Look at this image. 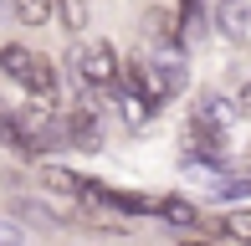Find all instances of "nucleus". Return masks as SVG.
Wrapping results in <instances>:
<instances>
[{
  "mask_svg": "<svg viewBox=\"0 0 251 246\" xmlns=\"http://www.w3.org/2000/svg\"><path fill=\"white\" fill-rule=\"evenodd\" d=\"M144 41H149L159 57L179 51V21H175L169 5H149V10H144Z\"/></svg>",
  "mask_w": 251,
  "mask_h": 246,
  "instance_id": "5",
  "label": "nucleus"
},
{
  "mask_svg": "<svg viewBox=\"0 0 251 246\" xmlns=\"http://www.w3.org/2000/svg\"><path fill=\"white\" fill-rule=\"evenodd\" d=\"M215 26H221L231 41H246V31H251V10H246V0H215Z\"/></svg>",
  "mask_w": 251,
  "mask_h": 246,
  "instance_id": "8",
  "label": "nucleus"
},
{
  "mask_svg": "<svg viewBox=\"0 0 251 246\" xmlns=\"http://www.w3.org/2000/svg\"><path fill=\"white\" fill-rule=\"evenodd\" d=\"M26 93H31V103H41V108H51L56 98H62V72H56V62H47V57L31 62V82H26Z\"/></svg>",
  "mask_w": 251,
  "mask_h": 246,
  "instance_id": "7",
  "label": "nucleus"
},
{
  "mask_svg": "<svg viewBox=\"0 0 251 246\" xmlns=\"http://www.w3.org/2000/svg\"><path fill=\"white\" fill-rule=\"evenodd\" d=\"M0 144H5V149H21V133H16V113H10L5 103H0Z\"/></svg>",
  "mask_w": 251,
  "mask_h": 246,
  "instance_id": "20",
  "label": "nucleus"
},
{
  "mask_svg": "<svg viewBox=\"0 0 251 246\" xmlns=\"http://www.w3.org/2000/svg\"><path fill=\"white\" fill-rule=\"evenodd\" d=\"M236 108H241V113H246V118H251V82H246V87H241V103H236Z\"/></svg>",
  "mask_w": 251,
  "mask_h": 246,
  "instance_id": "21",
  "label": "nucleus"
},
{
  "mask_svg": "<svg viewBox=\"0 0 251 246\" xmlns=\"http://www.w3.org/2000/svg\"><path fill=\"white\" fill-rule=\"evenodd\" d=\"M16 133H21V154H51V149L67 144L62 118H56L51 108H41V103L16 108Z\"/></svg>",
  "mask_w": 251,
  "mask_h": 246,
  "instance_id": "1",
  "label": "nucleus"
},
{
  "mask_svg": "<svg viewBox=\"0 0 251 246\" xmlns=\"http://www.w3.org/2000/svg\"><path fill=\"white\" fill-rule=\"evenodd\" d=\"M41 185L47 190H56V195H77L82 200V174H72V170H62V164H41Z\"/></svg>",
  "mask_w": 251,
  "mask_h": 246,
  "instance_id": "14",
  "label": "nucleus"
},
{
  "mask_svg": "<svg viewBox=\"0 0 251 246\" xmlns=\"http://www.w3.org/2000/svg\"><path fill=\"white\" fill-rule=\"evenodd\" d=\"M154 77H159V93L164 98H175V93H185V82H190V67H185V57H159V67H154Z\"/></svg>",
  "mask_w": 251,
  "mask_h": 246,
  "instance_id": "9",
  "label": "nucleus"
},
{
  "mask_svg": "<svg viewBox=\"0 0 251 246\" xmlns=\"http://www.w3.org/2000/svg\"><path fill=\"white\" fill-rule=\"evenodd\" d=\"M195 118H200V123H210V118H215V128L226 133V128H231V118H236V108L226 103V98H215V93H205V98H200V113H195Z\"/></svg>",
  "mask_w": 251,
  "mask_h": 246,
  "instance_id": "16",
  "label": "nucleus"
},
{
  "mask_svg": "<svg viewBox=\"0 0 251 246\" xmlns=\"http://www.w3.org/2000/svg\"><path fill=\"white\" fill-rule=\"evenodd\" d=\"M51 10L62 16L67 31H82L87 26V0H51Z\"/></svg>",
  "mask_w": 251,
  "mask_h": 246,
  "instance_id": "18",
  "label": "nucleus"
},
{
  "mask_svg": "<svg viewBox=\"0 0 251 246\" xmlns=\"http://www.w3.org/2000/svg\"><path fill=\"white\" fill-rule=\"evenodd\" d=\"M185 246H215V241H200V236H185Z\"/></svg>",
  "mask_w": 251,
  "mask_h": 246,
  "instance_id": "22",
  "label": "nucleus"
},
{
  "mask_svg": "<svg viewBox=\"0 0 251 246\" xmlns=\"http://www.w3.org/2000/svg\"><path fill=\"white\" fill-rule=\"evenodd\" d=\"M179 41H195L205 31V0H179Z\"/></svg>",
  "mask_w": 251,
  "mask_h": 246,
  "instance_id": "15",
  "label": "nucleus"
},
{
  "mask_svg": "<svg viewBox=\"0 0 251 246\" xmlns=\"http://www.w3.org/2000/svg\"><path fill=\"white\" fill-rule=\"evenodd\" d=\"M246 159H251V144H246Z\"/></svg>",
  "mask_w": 251,
  "mask_h": 246,
  "instance_id": "23",
  "label": "nucleus"
},
{
  "mask_svg": "<svg viewBox=\"0 0 251 246\" xmlns=\"http://www.w3.org/2000/svg\"><path fill=\"white\" fill-rule=\"evenodd\" d=\"M118 87L128 93V103H144V108L164 103V93H159V77H154V67L144 62V57H128V62L118 67Z\"/></svg>",
  "mask_w": 251,
  "mask_h": 246,
  "instance_id": "4",
  "label": "nucleus"
},
{
  "mask_svg": "<svg viewBox=\"0 0 251 246\" xmlns=\"http://www.w3.org/2000/svg\"><path fill=\"white\" fill-rule=\"evenodd\" d=\"M0 246H26V226L16 216H5V210H0Z\"/></svg>",
  "mask_w": 251,
  "mask_h": 246,
  "instance_id": "19",
  "label": "nucleus"
},
{
  "mask_svg": "<svg viewBox=\"0 0 251 246\" xmlns=\"http://www.w3.org/2000/svg\"><path fill=\"white\" fill-rule=\"evenodd\" d=\"M31 62H36V57H31V51L21 47V41L0 47V72H5L10 82H21V87H26V82H31Z\"/></svg>",
  "mask_w": 251,
  "mask_h": 246,
  "instance_id": "10",
  "label": "nucleus"
},
{
  "mask_svg": "<svg viewBox=\"0 0 251 246\" xmlns=\"http://www.w3.org/2000/svg\"><path fill=\"white\" fill-rule=\"evenodd\" d=\"M77 77L87 82V93L118 87V57L108 41H77Z\"/></svg>",
  "mask_w": 251,
  "mask_h": 246,
  "instance_id": "2",
  "label": "nucleus"
},
{
  "mask_svg": "<svg viewBox=\"0 0 251 246\" xmlns=\"http://www.w3.org/2000/svg\"><path fill=\"white\" fill-rule=\"evenodd\" d=\"M159 216H164L169 226H179V231L200 226V210L190 205V200H179V195H159Z\"/></svg>",
  "mask_w": 251,
  "mask_h": 246,
  "instance_id": "13",
  "label": "nucleus"
},
{
  "mask_svg": "<svg viewBox=\"0 0 251 246\" xmlns=\"http://www.w3.org/2000/svg\"><path fill=\"white\" fill-rule=\"evenodd\" d=\"M62 133H67V144H72V149H82V154H98V149H102V128H98V113H93V98H87L82 108H72V113H67Z\"/></svg>",
  "mask_w": 251,
  "mask_h": 246,
  "instance_id": "6",
  "label": "nucleus"
},
{
  "mask_svg": "<svg viewBox=\"0 0 251 246\" xmlns=\"http://www.w3.org/2000/svg\"><path fill=\"white\" fill-rule=\"evenodd\" d=\"M82 200H102L108 210H123V216H159V195H144V190H118V185H82Z\"/></svg>",
  "mask_w": 251,
  "mask_h": 246,
  "instance_id": "3",
  "label": "nucleus"
},
{
  "mask_svg": "<svg viewBox=\"0 0 251 246\" xmlns=\"http://www.w3.org/2000/svg\"><path fill=\"white\" fill-rule=\"evenodd\" d=\"M215 231H221L231 246H251V205H241V210H226L221 221H215Z\"/></svg>",
  "mask_w": 251,
  "mask_h": 246,
  "instance_id": "11",
  "label": "nucleus"
},
{
  "mask_svg": "<svg viewBox=\"0 0 251 246\" xmlns=\"http://www.w3.org/2000/svg\"><path fill=\"white\" fill-rule=\"evenodd\" d=\"M10 10H16L21 26H47L51 21V0H5Z\"/></svg>",
  "mask_w": 251,
  "mask_h": 246,
  "instance_id": "17",
  "label": "nucleus"
},
{
  "mask_svg": "<svg viewBox=\"0 0 251 246\" xmlns=\"http://www.w3.org/2000/svg\"><path fill=\"white\" fill-rule=\"evenodd\" d=\"M5 216H21V221H31V226H47V231H56L67 216H56L51 205H41V200H10V210Z\"/></svg>",
  "mask_w": 251,
  "mask_h": 246,
  "instance_id": "12",
  "label": "nucleus"
}]
</instances>
